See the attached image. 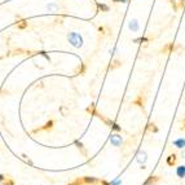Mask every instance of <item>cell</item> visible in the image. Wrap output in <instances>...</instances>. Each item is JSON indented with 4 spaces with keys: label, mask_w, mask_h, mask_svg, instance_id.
Segmentation results:
<instances>
[{
    "label": "cell",
    "mask_w": 185,
    "mask_h": 185,
    "mask_svg": "<svg viewBox=\"0 0 185 185\" xmlns=\"http://www.w3.org/2000/svg\"><path fill=\"white\" fill-rule=\"evenodd\" d=\"M67 40H69V43H70L73 47H75V48H80V47L83 45V38L78 34V32H74V31L69 32Z\"/></svg>",
    "instance_id": "cell-1"
},
{
    "label": "cell",
    "mask_w": 185,
    "mask_h": 185,
    "mask_svg": "<svg viewBox=\"0 0 185 185\" xmlns=\"http://www.w3.org/2000/svg\"><path fill=\"white\" fill-rule=\"evenodd\" d=\"M110 142H111L113 146L119 148V146H122V144H123V139L119 133H113L111 136H110Z\"/></svg>",
    "instance_id": "cell-2"
},
{
    "label": "cell",
    "mask_w": 185,
    "mask_h": 185,
    "mask_svg": "<svg viewBox=\"0 0 185 185\" xmlns=\"http://www.w3.org/2000/svg\"><path fill=\"white\" fill-rule=\"evenodd\" d=\"M146 159H148V154H146L144 150H140L139 153H137V155H136V161H137V163L144 164L145 162H146Z\"/></svg>",
    "instance_id": "cell-3"
},
{
    "label": "cell",
    "mask_w": 185,
    "mask_h": 185,
    "mask_svg": "<svg viewBox=\"0 0 185 185\" xmlns=\"http://www.w3.org/2000/svg\"><path fill=\"white\" fill-rule=\"evenodd\" d=\"M159 180H161V177L159 176H149L148 179H146V181L142 185H157L159 183Z\"/></svg>",
    "instance_id": "cell-4"
},
{
    "label": "cell",
    "mask_w": 185,
    "mask_h": 185,
    "mask_svg": "<svg viewBox=\"0 0 185 185\" xmlns=\"http://www.w3.org/2000/svg\"><path fill=\"white\" fill-rule=\"evenodd\" d=\"M176 162H177V157H176V154H170V155L166 158V163L168 166H175Z\"/></svg>",
    "instance_id": "cell-5"
},
{
    "label": "cell",
    "mask_w": 185,
    "mask_h": 185,
    "mask_svg": "<svg viewBox=\"0 0 185 185\" xmlns=\"http://www.w3.org/2000/svg\"><path fill=\"white\" fill-rule=\"evenodd\" d=\"M133 104L135 105H137V106H140V107H144V105H145V97L142 95H139L136 98L133 100Z\"/></svg>",
    "instance_id": "cell-6"
},
{
    "label": "cell",
    "mask_w": 185,
    "mask_h": 185,
    "mask_svg": "<svg viewBox=\"0 0 185 185\" xmlns=\"http://www.w3.org/2000/svg\"><path fill=\"white\" fill-rule=\"evenodd\" d=\"M128 27L129 30H132V31H139V21L137 20H131L128 23Z\"/></svg>",
    "instance_id": "cell-7"
},
{
    "label": "cell",
    "mask_w": 185,
    "mask_h": 185,
    "mask_svg": "<svg viewBox=\"0 0 185 185\" xmlns=\"http://www.w3.org/2000/svg\"><path fill=\"white\" fill-rule=\"evenodd\" d=\"M173 49H175V43H168L166 47H163L162 53H172Z\"/></svg>",
    "instance_id": "cell-8"
},
{
    "label": "cell",
    "mask_w": 185,
    "mask_h": 185,
    "mask_svg": "<svg viewBox=\"0 0 185 185\" xmlns=\"http://www.w3.org/2000/svg\"><path fill=\"white\" fill-rule=\"evenodd\" d=\"M146 131H148V132H153V133H157V132H158V127L155 126V123L150 122V123L146 124Z\"/></svg>",
    "instance_id": "cell-9"
},
{
    "label": "cell",
    "mask_w": 185,
    "mask_h": 185,
    "mask_svg": "<svg viewBox=\"0 0 185 185\" xmlns=\"http://www.w3.org/2000/svg\"><path fill=\"white\" fill-rule=\"evenodd\" d=\"M83 183L87 184V185H92V184L98 183V180L96 177H89V176H85V177H83Z\"/></svg>",
    "instance_id": "cell-10"
},
{
    "label": "cell",
    "mask_w": 185,
    "mask_h": 185,
    "mask_svg": "<svg viewBox=\"0 0 185 185\" xmlns=\"http://www.w3.org/2000/svg\"><path fill=\"white\" fill-rule=\"evenodd\" d=\"M176 175H177L180 179L185 177V166H179V167L176 168Z\"/></svg>",
    "instance_id": "cell-11"
},
{
    "label": "cell",
    "mask_w": 185,
    "mask_h": 185,
    "mask_svg": "<svg viewBox=\"0 0 185 185\" xmlns=\"http://www.w3.org/2000/svg\"><path fill=\"white\" fill-rule=\"evenodd\" d=\"M172 144H173V146H176V148L183 149V148H185V139H177V140H175Z\"/></svg>",
    "instance_id": "cell-12"
},
{
    "label": "cell",
    "mask_w": 185,
    "mask_h": 185,
    "mask_svg": "<svg viewBox=\"0 0 185 185\" xmlns=\"http://www.w3.org/2000/svg\"><path fill=\"white\" fill-rule=\"evenodd\" d=\"M17 27H18V29H21V30L26 29V27H27V21H26V20L18 21V22H17Z\"/></svg>",
    "instance_id": "cell-13"
},
{
    "label": "cell",
    "mask_w": 185,
    "mask_h": 185,
    "mask_svg": "<svg viewBox=\"0 0 185 185\" xmlns=\"http://www.w3.org/2000/svg\"><path fill=\"white\" fill-rule=\"evenodd\" d=\"M97 8L101 10V12H109V7L106 4H101V3H97Z\"/></svg>",
    "instance_id": "cell-14"
},
{
    "label": "cell",
    "mask_w": 185,
    "mask_h": 185,
    "mask_svg": "<svg viewBox=\"0 0 185 185\" xmlns=\"http://www.w3.org/2000/svg\"><path fill=\"white\" fill-rule=\"evenodd\" d=\"M53 124H54V122H53V120H49V122L47 123L44 127H41L40 129H43V131H48V129H52V127H53Z\"/></svg>",
    "instance_id": "cell-15"
},
{
    "label": "cell",
    "mask_w": 185,
    "mask_h": 185,
    "mask_svg": "<svg viewBox=\"0 0 185 185\" xmlns=\"http://www.w3.org/2000/svg\"><path fill=\"white\" fill-rule=\"evenodd\" d=\"M148 41H149L148 38L141 36V38H137V39H135V40H133V43H148Z\"/></svg>",
    "instance_id": "cell-16"
},
{
    "label": "cell",
    "mask_w": 185,
    "mask_h": 185,
    "mask_svg": "<svg viewBox=\"0 0 185 185\" xmlns=\"http://www.w3.org/2000/svg\"><path fill=\"white\" fill-rule=\"evenodd\" d=\"M47 8H48V10H57V9H58V5L54 4V3H52V4L47 5Z\"/></svg>",
    "instance_id": "cell-17"
},
{
    "label": "cell",
    "mask_w": 185,
    "mask_h": 185,
    "mask_svg": "<svg viewBox=\"0 0 185 185\" xmlns=\"http://www.w3.org/2000/svg\"><path fill=\"white\" fill-rule=\"evenodd\" d=\"M110 127H111V129H114V131H117V132L122 131V128H120V127L118 126V124L115 123V122H113V123H111V126H110Z\"/></svg>",
    "instance_id": "cell-18"
},
{
    "label": "cell",
    "mask_w": 185,
    "mask_h": 185,
    "mask_svg": "<svg viewBox=\"0 0 185 185\" xmlns=\"http://www.w3.org/2000/svg\"><path fill=\"white\" fill-rule=\"evenodd\" d=\"M120 66V61H118V60H115L114 62H113V65H110V69H117Z\"/></svg>",
    "instance_id": "cell-19"
},
{
    "label": "cell",
    "mask_w": 185,
    "mask_h": 185,
    "mask_svg": "<svg viewBox=\"0 0 185 185\" xmlns=\"http://www.w3.org/2000/svg\"><path fill=\"white\" fill-rule=\"evenodd\" d=\"M39 54H40V56H43V57H45V60H47V61H51V57H49L48 54H47V52L40 51V52H39Z\"/></svg>",
    "instance_id": "cell-20"
},
{
    "label": "cell",
    "mask_w": 185,
    "mask_h": 185,
    "mask_svg": "<svg viewBox=\"0 0 185 185\" xmlns=\"http://www.w3.org/2000/svg\"><path fill=\"white\" fill-rule=\"evenodd\" d=\"M98 31L102 32V34H107V29L105 26H100V27H98Z\"/></svg>",
    "instance_id": "cell-21"
},
{
    "label": "cell",
    "mask_w": 185,
    "mask_h": 185,
    "mask_svg": "<svg viewBox=\"0 0 185 185\" xmlns=\"http://www.w3.org/2000/svg\"><path fill=\"white\" fill-rule=\"evenodd\" d=\"M3 183H4V185H14V181L10 180V179H8V180H4Z\"/></svg>",
    "instance_id": "cell-22"
},
{
    "label": "cell",
    "mask_w": 185,
    "mask_h": 185,
    "mask_svg": "<svg viewBox=\"0 0 185 185\" xmlns=\"http://www.w3.org/2000/svg\"><path fill=\"white\" fill-rule=\"evenodd\" d=\"M120 184H122V180H120V179H117V180H114L113 183H110L109 185H120Z\"/></svg>",
    "instance_id": "cell-23"
},
{
    "label": "cell",
    "mask_w": 185,
    "mask_h": 185,
    "mask_svg": "<svg viewBox=\"0 0 185 185\" xmlns=\"http://www.w3.org/2000/svg\"><path fill=\"white\" fill-rule=\"evenodd\" d=\"M114 3H127V0H113Z\"/></svg>",
    "instance_id": "cell-24"
},
{
    "label": "cell",
    "mask_w": 185,
    "mask_h": 185,
    "mask_svg": "<svg viewBox=\"0 0 185 185\" xmlns=\"http://www.w3.org/2000/svg\"><path fill=\"white\" fill-rule=\"evenodd\" d=\"M76 145H78V148H79V149H83V144H82V142L76 141Z\"/></svg>",
    "instance_id": "cell-25"
},
{
    "label": "cell",
    "mask_w": 185,
    "mask_h": 185,
    "mask_svg": "<svg viewBox=\"0 0 185 185\" xmlns=\"http://www.w3.org/2000/svg\"><path fill=\"white\" fill-rule=\"evenodd\" d=\"M5 180V177H4V175H0V181H4Z\"/></svg>",
    "instance_id": "cell-26"
},
{
    "label": "cell",
    "mask_w": 185,
    "mask_h": 185,
    "mask_svg": "<svg viewBox=\"0 0 185 185\" xmlns=\"http://www.w3.org/2000/svg\"><path fill=\"white\" fill-rule=\"evenodd\" d=\"M183 157H184V158H185V150L183 151Z\"/></svg>",
    "instance_id": "cell-27"
},
{
    "label": "cell",
    "mask_w": 185,
    "mask_h": 185,
    "mask_svg": "<svg viewBox=\"0 0 185 185\" xmlns=\"http://www.w3.org/2000/svg\"><path fill=\"white\" fill-rule=\"evenodd\" d=\"M185 128V119H184V127H183V129Z\"/></svg>",
    "instance_id": "cell-28"
},
{
    "label": "cell",
    "mask_w": 185,
    "mask_h": 185,
    "mask_svg": "<svg viewBox=\"0 0 185 185\" xmlns=\"http://www.w3.org/2000/svg\"><path fill=\"white\" fill-rule=\"evenodd\" d=\"M70 185H73V184H70Z\"/></svg>",
    "instance_id": "cell-29"
}]
</instances>
